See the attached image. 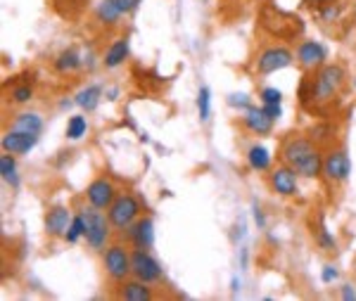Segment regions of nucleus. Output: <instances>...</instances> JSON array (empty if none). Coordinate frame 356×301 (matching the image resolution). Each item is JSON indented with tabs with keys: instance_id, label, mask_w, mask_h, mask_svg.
I'll return each instance as SVG.
<instances>
[{
	"instance_id": "32",
	"label": "nucleus",
	"mask_w": 356,
	"mask_h": 301,
	"mask_svg": "<svg viewBox=\"0 0 356 301\" xmlns=\"http://www.w3.org/2000/svg\"><path fill=\"white\" fill-rule=\"evenodd\" d=\"M259 100L261 104H283V93L274 86H266L259 91Z\"/></svg>"
},
{
	"instance_id": "34",
	"label": "nucleus",
	"mask_w": 356,
	"mask_h": 301,
	"mask_svg": "<svg viewBox=\"0 0 356 301\" xmlns=\"http://www.w3.org/2000/svg\"><path fill=\"white\" fill-rule=\"evenodd\" d=\"M340 15H342V3H332V0L319 12V17L323 21H337L340 19Z\"/></svg>"
},
{
	"instance_id": "12",
	"label": "nucleus",
	"mask_w": 356,
	"mask_h": 301,
	"mask_svg": "<svg viewBox=\"0 0 356 301\" xmlns=\"http://www.w3.org/2000/svg\"><path fill=\"white\" fill-rule=\"evenodd\" d=\"M297 178H299L297 171L290 169L287 164H281V166H276V169H269L266 181H269L271 192L281 194V197H294V194L299 192Z\"/></svg>"
},
{
	"instance_id": "3",
	"label": "nucleus",
	"mask_w": 356,
	"mask_h": 301,
	"mask_svg": "<svg viewBox=\"0 0 356 301\" xmlns=\"http://www.w3.org/2000/svg\"><path fill=\"white\" fill-rule=\"evenodd\" d=\"M344 83H347V71L342 64L332 62L323 64L321 69L314 71V102H311V111H323V107L332 104V100L342 93Z\"/></svg>"
},
{
	"instance_id": "38",
	"label": "nucleus",
	"mask_w": 356,
	"mask_h": 301,
	"mask_svg": "<svg viewBox=\"0 0 356 301\" xmlns=\"http://www.w3.org/2000/svg\"><path fill=\"white\" fill-rule=\"evenodd\" d=\"M261 107H264V111H266V114H269L274 121H278V119L283 116V104H261Z\"/></svg>"
},
{
	"instance_id": "14",
	"label": "nucleus",
	"mask_w": 356,
	"mask_h": 301,
	"mask_svg": "<svg viewBox=\"0 0 356 301\" xmlns=\"http://www.w3.org/2000/svg\"><path fill=\"white\" fill-rule=\"evenodd\" d=\"M0 145H3V152H10V154H15V157H21V154H29L31 149L36 147L38 136L10 128V131L3 133V140H0Z\"/></svg>"
},
{
	"instance_id": "19",
	"label": "nucleus",
	"mask_w": 356,
	"mask_h": 301,
	"mask_svg": "<svg viewBox=\"0 0 356 301\" xmlns=\"http://www.w3.org/2000/svg\"><path fill=\"white\" fill-rule=\"evenodd\" d=\"M129 55H131V43H129V38L126 36H121V38H116V41L109 43V48L105 50V55H103V66L105 69H116V66H121L129 60Z\"/></svg>"
},
{
	"instance_id": "36",
	"label": "nucleus",
	"mask_w": 356,
	"mask_h": 301,
	"mask_svg": "<svg viewBox=\"0 0 356 301\" xmlns=\"http://www.w3.org/2000/svg\"><path fill=\"white\" fill-rule=\"evenodd\" d=\"M112 3H114L116 8H119L124 15H131V12H136V10L141 8L143 0H112Z\"/></svg>"
},
{
	"instance_id": "22",
	"label": "nucleus",
	"mask_w": 356,
	"mask_h": 301,
	"mask_svg": "<svg viewBox=\"0 0 356 301\" xmlns=\"http://www.w3.org/2000/svg\"><path fill=\"white\" fill-rule=\"evenodd\" d=\"M43 126H46V121L36 111H17L12 114V124H10V128H15V131L33 133V136H41Z\"/></svg>"
},
{
	"instance_id": "37",
	"label": "nucleus",
	"mask_w": 356,
	"mask_h": 301,
	"mask_svg": "<svg viewBox=\"0 0 356 301\" xmlns=\"http://www.w3.org/2000/svg\"><path fill=\"white\" fill-rule=\"evenodd\" d=\"M330 0H302V8L304 10H311V12H321Z\"/></svg>"
},
{
	"instance_id": "25",
	"label": "nucleus",
	"mask_w": 356,
	"mask_h": 301,
	"mask_svg": "<svg viewBox=\"0 0 356 301\" xmlns=\"http://www.w3.org/2000/svg\"><path fill=\"white\" fill-rule=\"evenodd\" d=\"M271 152L264 147V145H252V147L247 149V164L252 171H257V174H261V171H269L271 169Z\"/></svg>"
},
{
	"instance_id": "43",
	"label": "nucleus",
	"mask_w": 356,
	"mask_h": 301,
	"mask_svg": "<svg viewBox=\"0 0 356 301\" xmlns=\"http://www.w3.org/2000/svg\"><path fill=\"white\" fill-rule=\"evenodd\" d=\"M231 292L233 294L240 292V277H238V275H233V280H231Z\"/></svg>"
},
{
	"instance_id": "21",
	"label": "nucleus",
	"mask_w": 356,
	"mask_h": 301,
	"mask_svg": "<svg viewBox=\"0 0 356 301\" xmlns=\"http://www.w3.org/2000/svg\"><path fill=\"white\" fill-rule=\"evenodd\" d=\"M103 86H98V83H91V86L81 88L79 93L74 95V104L79 109H83L86 114H91V111H96L100 107V102H103Z\"/></svg>"
},
{
	"instance_id": "26",
	"label": "nucleus",
	"mask_w": 356,
	"mask_h": 301,
	"mask_svg": "<svg viewBox=\"0 0 356 301\" xmlns=\"http://www.w3.org/2000/svg\"><path fill=\"white\" fill-rule=\"evenodd\" d=\"M0 178L8 183L12 190L19 188V176H17V161H15V154L10 152H3L0 157Z\"/></svg>"
},
{
	"instance_id": "5",
	"label": "nucleus",
	"mask_w": 356,
	"mask_h": 301,
	"mask_svg": "<svg viewBox=\"0 0 356 301\" xmlns=\"http://www.w3.org/2000/svg\"><path fill=\"white\" fill-rule=\"evenodd\" d=\"M103 268H105V275L109 277V282L119 285V282L129 280L133 275V268H131V249L121 242H112L105 247L103 252Z\"/></svg>"
},
{
	"instance_id": "23",
	"label": "nucleus",
	"mask_w": 356,
	"mask_h": 301,
	"mask_svg": "<svg viewBox=\"0 0 356 301\" xmlns=\"http://www.w3.org/2000/svg\"><path fill=\"white\" fill-rule=\"evenodd\" d=\"M124 12H121L119 8L112 3V0H100L96 5V21L100 26H107V29H112V26H119L121 19H124Z\"/></svg>"
},
{
	"instance_id": "31",
	"label": "nucleus",
	"mask_w": 356,
	"mask_h": 301,
	"mask_svg": "<svg viewBox=\"0 0 356 301\" xmlns=\"http://www.w3.org/2000/svg\"><path fill=\"white\" fill-rule=\"evenodd\" d=\"M197 111H199V119L202 121H209V114H211V91L207 86L199 88L197 93Z\"/></svg>"
},
{
	"instance_id": "9",
	"label": "nucleus",
	"mask_w": 356,
	"mask_h": 301,
	"mask_svg": "<svg viewBox=\"0 0 356 301\" xmlns=\"http://www.w3.org/2000/svg\"><path fill=\"white\" fill-rule=\"evenodd\" d=\"M330 185H342L352 176V159H349L347 149L344 147H328L323 154V174Z\"/></svg>"
},
{
	"instance_id": "41",
	"label": "nucleus",
	"mask_w": 356,
	"mask_h": 301,
	"mask_svg": "<svg viewBox=\"0 0 356 301\" xmlns=\"http://www.w3.org/2000/svg\"><path fill=\"white\" fill-rule=\"evenodd\" d=\"M233 230H235V232H233V244H238L244 237V223L238 221L235 226H233Z\"/></svg>"
},
{
	"instance_id": "2",
	"label": "nucleus",
	"mask_w": 356,
	"mask_h": 301,
	"mask_svg": "<svg viewBox=\"0 0 356 301\" xmlns=\"http://www.w3.org/2000/svg\"><path fill=\"white\" fill-rule=\"evenodd\" d=\"M259 26L276 41H297V38L304 36V29H307L299 15L281 10L278 5L271 3H266L259 10Z\"/></svg>"
},
{
	"instance_id": "17",
	"label": "nucleus",
	"mask_w": 356,
	"mask_h": 301,
	"mask_svg": "<svg viewBox=\"0 0 356 301\" xmlns=\"http://www.w3.org/2000/svg\"><path fill=\"white\" fill-rule=\"evenodd\" d=\"M309 228H311V237H314L316 247L321 249L323 254H337V239L335 235H332L330 230H328L326 226V219L323 214H314L309 219Z\"/></svg>"
},
{
	"instance_id": "45",
	"label": "nucleus",
	"mask_w": 356,
	"mask_h": 301,
	"mask_svg": "<svg viewBox=\"0 0 356 301\" xmlns=\"http://www.w3.org/2000/svg\"><path fill=\"white\" fill-rule=\"evenodd\" d=\"M354 88H356V76H354Z\"/></svg>"
},
{
	"instance_id": "29",
	"label": "nucleus",
	"mask_w": 356,
	"mask_h": 301,
	"mask_svg": "<svg viewBox=\"0 0 356 301\" xmlns=\"http://www.w3.org/2000/svg\"><path fill=\"white\" fill-rule=\"evenodd\" d=\"M55 10L64 17H74L88 8V0H53Z\"/></svg>"
},
{
	"instance_id": "7",
	"label": "nucleus",
	"mask_w": 356,
	"mask_h": 301,
	"mask_svg": "<svg viewBox=\"0 0 356 301\" xmlns=\"http://www.w3.org/2000/svg\"><path fill=\"white\" fill-rule=\"evenodd\" d=\"M297 60H294V53L285 46H266L264 50H259V55L254 57V71L259 76H271L281 69H287L292 66Z\"/></svg>"
},
{
	"instance_id": "8",
	"label": "nucleus",
	"mask_w": 356,
	"mask_h": 301,
	"mask_svg": "<svg viewBox=\"0 0 356 301\" xmlns=\"http://www.w3.org/2000/svg\"><path fill=\"white\" fill-rule=\"evenodd\" d=\"M131 268H133V277L148 282V285H162L164 282V271L159 266V261L150 254V249H141L133 247L131 249Z\"/></svg>"
},
{
	"instance_id": "13",
	"label": "nucleus",
	"mask_w": 356,
	"mask_h": 301,
	"mask_svg": "<svg viewBox=\"0 0 356 301\" xmlns=\"http://www.w3.org/2000/svg\"><path fill=\"white\" fill-rule=\"evenodd\" d=\"M71 209L64 204H55L50 206V209L46 211V216H43V226H46V232L50 237H62L66 235V230H69L71 226Z\"/></svg>"
},
{
	"instance_id": "24",
	"label": "nucleus",
	"mask_w": 356,
	"mask_h": 301,
	"mask_svg": "<svg viewBox=\"0 0 356 301\" xmlns=\"http://www.w3.org/2000/svg\"><path fill=\"white\" fill-rule=\"evenodd\" d=\"M309 136L314 143H319L321 147H332L337 140V128L332 121H323V124H316L309 128Z\"/></svg>"
},
{
	"instance_id": "30",
	"label": "nucleus",
	"mask_w": 356,
	"mask_h": 301,
	"mask_svg": "<svg viewBox=\"0 0 356 301\" xmlns=\"http://www.w3.org/2000/svg\"><path fill=\"white\" fill-rule=\"evenodd\" d=\"M83 235H86V221H83V214L79 211V214L71 219V226H69V230H66V235H64V242L76 244Z\"/></svg>"
},
{
	"instance_id": "18",
	"label": "nucleus",
	"mask_w": 356,
	"mask_h": 301,
	"mask_svg": "<svg viewBox=\"0 0 356 301\" xmlns=\"http://www.w3.org/2000/svg\"><path fill=\"white\" fill-rule=\"evenodd\" d=\"M119 292H116V297L124 299V301H152L154 299V292H152V285H148V282L138 280V277H129V280L119 282Z\"/></svg>"
},
{
	"instance_id": "44",
	"label": "nucleus",
	"mask_w": 356,
	"mask_h": 301,
	"mask_svg": "<svg viewBox=\"0 0 356 301\" xmlns=\"http://www.w3.org/2000/svg\"><path fill=\"white\" fill-rule=\"evenodd\" d=\"M71 102H74V100H62V102H60V109H69Z\"/></svg>"
},
{
	"instance_id": "33",
	"label": "nucleus",
	"mask_w": 356,
	"mask_h": 301,
	"mask_svg": "<svg viewBox=\"0 0 356 301\" xmlns=\"http://www.w3.org/2000/svg\"><path fill=\"white\" fill-rule=\"evenodd\" d=\"M228 104L238 111H247L252 107V98H249L247 93H231V95H228Z\"/></svg>"
},
{
	"instance_id": "10",
	"label": "nucleus",
	"mask_w": 356,
	"mask_h": 301,
	"mask_svg": "<svg viewBox=\"0 0 356 301\" xmlns=\"http://www.w3.org/2000/svg\"><path fill=\"white\" fill-rule=\"evenodd\" d=\"M294 60L302 66L304 71H316L323 64H328V48L321 41H311V38H304V41L297 43V50H294Z\"/></svg>"
},
{
	"instance_id": "1",
	"label": "nucleus",
	"mask_w": 356,
	"mask_h": 301,
	"mask_svg": "<svg viewBox=\"0 0 356 301\" xmlns=\"http://www.w3.org/2000/svg\"><path fill=\"white\" fill-rule=\"evenodd\" d=\"M323 147L311 140L309 133H287L278 147L283 164L297 171L302 178H316L323 174Z\"/></svg>"
},
{
	"instance_id": "42",
	"label": "nucleus",
	"mask_w": 356,
	"mask_h": 301,
	"mask_svg": "<svg viewBox=\"0 0 356 301\" xmlns=\"http://www.w3.org/2000/svg\"><path fill=\"white\" fill-rule=\"evenodd\" d=\"M247 261H249V252H247V247H242L240 249V268H247Z\"/></svg>"
},
{
	"instance_id": "16",
	"label": "nucleus",
	"mask_w": 356,
	"mask_h": 301,
	"mask_svg": "<svg viewBox=\"0 0 356 301\" xmlns=\"http://www.w3.org/2000/svg\"><path fill=\"white\" fill-rule=\"evenodd\" d=\"M240 124L247 133H252V136H269L271 131H274V124L276 121L271 119L269 114L264 111V107H249L247 111H242L240 116Z\"/></svg>"
},
{
	"instance_id": "39",
	"label": "nucleus",
	"mask_w": 356,
	"mask_h": 301,
	"mask_svg": "<svg viewBox=\"0 0 356 301\" xmlns=\"http://www.w3.org/2000/svg\"><path fill=\"white\" fill-rule=\"evenodd\" d=\"M252 219H254V223H257L259 230H264V228H266V216H264V211H261L257 204L252 206Z\"/></svg>"
},
{
	"instance_id": "27",
	"label": "nucleus",
	"mask_w": 356,
	"mask_h": 301,
	"mask_svg": "<svg viewBox=\"0 0 356 301\" xmlns=\"http://www.w3.org/2000/svg\"><path fill=\"white\" fill-rule=\"evenodd\" d=\"M88 133V121L83 114H74L69 116V121H66V128H64V136L66 140H81L83 136Z\"/></svg>"
},
{
	"instance_id": "40",
	"label": "nucleus",
	"mask_w": 356,
	"mask_h": 301,
	"mask_svg": "<svg viewBox=\"0 0 356 301\" xmlns=\"http://www.w3.org/2000/svg\"><path fill=\"white\" fill-rule=\"evenodd\" d=\"M340 297H342L344 301L356 299V287H354V285H342V287H340Z\"/></svg>"
},
{
	"instance_id": "20",
	"label": "nucleus",
	"mask_w": 356,
	"mask_h": 301,
	"mask_svg": "<svg viewBox=\"0 0 356 301\" xmlns=\"http://www.w3.org/2000/svg\"><path fill=\"white\" fill-rule=\"evenodd\" d=\"M83 64H86L83 62V55L76 48H64L62 53L53 60V69L57 71V74H76V71H81Z\"/></svg>"
},
{
	"instance_id": "11",
	"label": "nucleus",
	"mask_w": 356,
	"mask_h": 301,
	"mask_svg": "<svg viewBox=\"0 0 356 301\" xmlns=\"http://www.w3.org/2000/svg\"><path fill=\"white\" fill-rule=\"evenodd\" d=\"M83 194H86V202L91 206L107 211L109 204L114 202V197L119 194V190H116V185L109 181L107 176H98V178H93V181L88 183L86 192H83Z\"/></svg>"
},
{
	"instance_id": "4",
	"label": "nucleus",
	"mask_w": 356,
	"mask_h": 301,
	"mask_svg": "<svg viewBox=\"0 0 356 301\" xmlns=\"http://www.w3.org/2000/svg\"><path fill=\"white\" fill-rule=\"evenodd\" d=\"M81 214H83V221H86V235H83V239H86L88 249L103 254L114 230L112 223L107 219V211L96 209V206L88 204L86 209H81Z\"/></svg>"
},
{
	"instance_id": "6",
	"label": "nucleus",
	"mask_w": 356,
	"mask_h": 301,
	"mask_svg": "<svg viewBox=\"0 0 356 301\" xmlns=\"http://www.w3.org/2000/svg\"><path fill=\"white\" fill-rule=\"evenodd\" d=\"M141 211H143V204L141 199L136 197L133 192H119L114 197V202L109 204L107 209V219L112 223L114 230L124 232L131 223H136L141 219Z\"/></svg>"
},
{
	"instance_id": "15",
	"label": "nucleus",
	"mask_w": 356,
	"mask_h": 301,
	"mask_svg": "<svg viewBox=\"0 0 356 301\" xmlns=\"http://www.w3.org/2000/svg\"><path fill=\"white\" fill-rule=\"evenodd\" d=\"M124 232H126V239H129L131 247H141V249L154 247V223L150 216H141V219L136 223H131Z\"/></svg>"
},
{
	"instance_id": "28",
	"label": "nucleus",
	"mask_w": 356,
	"mask_h": 301,
	"mask_svg": "<svg viewBox=\"0 0 356 301\" xmlns=\"http://www.w3.org/2000/svg\"><path fill=\"white\" fill-rule=\"evenodd\" d=\"M8 100L12 104H26V102H31V100H33V86H31V83H26V81L15 83L12 91H10V98Z\"/></svg>"
},
{
	"instance_id": "35",
	"label": "nucleus",
	"mask_w": 356,
	"mask_h": 301,
	"mask_svg": "<svg viewBox=\"0 0 356 301\" xmlns=\"http://www.w3.org/2000/svg\"><path fill=\"white\" fill-rule=\"evenodd\" d=\"M337 277H340V271L332 264H326L323 268H321V280H323V285H332V282H337Z\"/></svg>"
}]
</instances>
